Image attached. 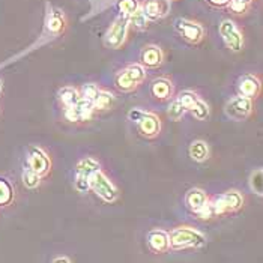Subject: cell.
I'll return each mask as SVG.
<instances>
[{
  "label": "cell",
  "mask_w": 263,
  "mask_h": 263,
  "mask_svg": "<svg viewBox=\"0 0 263 263\" xmlns=\"http://www.w3.org/2000/svg\"><path fill=\"white\" fill-rule=\"evenodd\" d=\"M168 243L172 250H200L206 247L208 239L202 232L190 226H181L168 233Z\"/></svg>",
  "instance_id": "cell-1"
},
{
  "label": "cell",
  "mask_w": 263,
  "mask_h": 263,
  "mask_svg": "<svg viewBox=\"0 0 263 263\" xmlns=\"http://www.w3.org/2000/svg\"><path fill=\"white\" fill-rule=\"evenodd\" d=\"M146 80V69L140 63H131L115 76V87L122 93H131L137 90Z\"/></svg>",
  "instance_id": "cell-2"
},
{
  "label": "cell",
  "mask_w": 263,
  "mask_h": 263,
  "mask_svg": "<svg viewBox=\"0 0 263 263\" xmlns=\"http://www.w3.org/2000/svg\"><path fill=\"white\" fill-rule=\"evenodd\" d=\"M212 203L215 217H220L224 214H233L238 212L239 209L243 208L245 199L238 190H229L220 196H215L212 199H209Z\"/></svg>",
  "instance_id": "cell-3"
},
{
  "label": "cell",
  "mask_w": 263,
  "mask_h": 263,
  "mask_svg": "<svg viewBox=\"0 0 263 263\" xmlns=\"http://www.w3.org/2000/svg\"><path fill=\"white\" fill-rule=\"evenodd\" d=\"M89 186L98 197H101L104 202L115 203L119 199V190L102 173L101 170L95 172L89 178Z\"/></svg>",
  "instance_id": "cell-4"
},
{
  "label": "cell",
  "mask_w": 263,
  "mask_h": 263,
  "mask_svg": "<svg viewBox=\"0 0 263 263\" xmlns=\"http://www.w3.org/2000/svg\"><path fill=\"white\" fill-rule=\"evenodd\" d=\"M254 111V104L251 100L243 97H232L224 104V115L235 122H243L251 118Z\"/></svg>",
  "instance_id": "cell-5"
},
{
  "label": "cell",
  "mask_w": 263,
  "mask_h": 263,
  "mask_svg": "<svg viewBox=\"0 0 263 263\" xmlns=\"http://www.w3.org/2000/svg\"><path fill=\"white\" fill-rule=\"evenodd\" d=\"M128 18L125 17H118L113 21V24H110L105 36H104V45L110 50H119L125 45L126 38H128Z\"/></svg>",
  "instance_id": "cell-6"
},
{
  "label": "cell",
  "mask_w": 263,
  "mask_h": 263,
  "mask_svg": "<svg viewBox=\"0 0 263 263\" xmlns=\"http://www.w3.org/2000/svg\"><path fill=\"white\" fill-rule=\"evenodd\" d=\"M220 36L224 41L226 47L233 51V53H241L245 47V40H243L242 32L239 27L232 20H223L220 27H218Z\"/></svg>",
  "instance_id": "cell-7"
},
{
  "label": "cell",
  "mask_w": 263,
  "mask_h": 263,
  "mask_svg": "<svg viewBox=\"0 0 263 263\" xmlns=\"http://www.w3.org/2000/svg\"><path fill=\"white\" fill-rule=\"evenodd\" d=\"M175 30L178 32V35L186 41L188 44L197 45L204 40V27L199 21L188 20V18H176L175 23Z\"/></svg>",
  "instance_id": "cell-8"
},
{
  "label": "cell",
  "mask_w": 263,
  "mask_h": 263,
  "mask_svg": "<svg viewBox=\"0 0 263 263\" xmlns=\"http://www.w3.org/2000/svg\"><path fill=\"white\" fill-rule=\"evenodd\" d=\"M236 89L239 97L257 100L262 93V79L257 74H243L236 81Z\"/></svg>",
  "instance_id": "cell-9"
},
{
  "label": "cell",
  "mask_w": 263,
  "mask_h": 263,
  "mask_svg": "<svg viewBox=\"0 0 263 263\" xmlns=\"http://www.w3.org/2000/svg\"><path fill=\"white\" fill-rule=\"evenodd\" d=\"M27 164H29V168L32 172H35L36 175H40L41 178L47 176L51 172V165H53L48 154L45 151H42L41 147H36V146L29 147Z\"/></svg>",
  "instance_id": "cell-10"
},
{
  "label": "cell",
  "mask_w": 263,
  "mask_h": 263,
  "mask_svg": "<svg viewBox=\"0 0 263 263\" xmlns=\"http://www.w3.org/2000/svg\"><path fill=\"white\" fill-rule=\"evenodd\" d=\"M136 123H137V133L142 136L143 139L154 140L161 133V119L155 113L143 111L140 119L136 122Z\"/></svg>",
  "instance_id": "cell-11"
},
{
  "label": "cell",
  "mask_w": 263,
  "mask_h": 263,
  "mask_svg": "<svg viewBox=\"0 0 263 263\" xmlns=\"http://www.w3.org/2000/svg\"><path fill=\"white\" fill-rule=\"evenodd\" d=\"M149 92L155 101L167 102L175 98V84L167 77H158L152 80Z\"/></svg>",
  "instance_id": "cell-12"
},
{
  "label": "cell",
  "mask_w": 263,
  "mask_h": 263,
  "mask_svg": "<svg viewBox=\"0 0 263 263\" xmlns=\"http://www.w3.org/2000/svg\"><path fill=\"white\" fill-rule=\"evenodd\" d=\"M95 110L92 102L80 100V102L74 107L69 108H63V118L65 121L71 122V123H81V122H87L92 119Z\"/></svg>",
  "instance_id": "cell-13"
},
{
  "label": "cell",
  "mask_w": 263,
  "mask_h": 263,
  "mask_svg": "<svg viewBox=\"0 0 263 263\" xmlns=\"http://www.w3.org/2000/svg\"><path fill=\"white\" fill-rule=\"evenodd\" d=\"M170 0H144L140 8L149 21L161 20L170 12Z\"/></svg>",
  "instance_id": "cell-14"
},
{
  "label": "cell",
  "mask_w": 263,
  "mask_h": 263,
  "mask_svg": "<svg viewBox=\"0 0 263 263\" xmlns=\"http://www.w3.org/2000/svg\"><path fill=\"white\" fill-rule=\"evenodd\" d=\"M164 63V51L155 44H147L140 51V65L144 69H157Z\"/></svg>",
  "instance_id": "cell-15"
},
{
  "label": "cell",
  "mask_w": 263,
  "mask_h": 263,
  "mask_svg": "<svg viewBox=\"0 0 263 263\" xmlns=\"http://www.w3.org/2000/svg\"><path fill=\"white\" fill-rule=\"evenodd\" d=\"M146 242H147L149 250L155 254H164L170 250L168 233L165 230H161V229L151 230L146 236Z\"/></svg>",
  "instance_id": "cell-16"
},
{
  "label": "cell",
  "mask_w": 263,
  "mask_h": 263,
  "mask_svg": "<svg viewBox=\"0 0 263 263\" xmlns=\"http://www.w3.org/2000/svg\"><path fill=\"white\" fill-rule=\"evenodd\" d=\"M45 29L48 33H51L54 36H62L68 29V20H66L65 14L59 9H51L47 15Z\"/></svg>",
  "instance_id": "cell-17"
},
{
  "label": "cell",
  "mask_w": 263,
  "mask_h": 263,
  "mask_svg": "<svg viewBox=\"0 0 263 263\" xmlns=\"http://www.w3.org/2000/svg\"><path fill=\"white\" fill-rule=\"evenodd\" d=\"M208 200H209V197H208L206 191H203L202 188H191L185 196L186 208L194 214H197Z\"/></svg>",
  "instance_id": "cell-18"
},
{
  "label": "cell",
  "mask_w": 263,
  "mask_h": 263,
  "mask_svg": "<svg viewBox=\"0 0 263 263\" xmlns=\"http://www.w3.org/2000/svg\"><path fill=\"white\" fill-rule=\"evenodd\" d=\"M98 170H101V164L97 161L95 158H92V157H86V158H83V160L77 162V165H76V176L89 179Z\"/></svg>",
  "instance_id": "cell-19"
},
{
  "label": "cell",
  "mask_w": 263,
  "mask_h": 263,
  "mask_svg": "<svg viewBox=\"0 0 263 263\" xmlns=\"http://www.w3.org/2000/svg\"><path fill=\"white\" fill-rule=\"evenodd\" d=\"M58 97H59V102H61V105L63 108L74 107V105H77L81 100L80 90L76 89V87H72V86H65V87H62L61 90H59V93H58Z\"/></svg>",
  "instance_id": "cell-20"
},
{
  "label": "cell",
  "mask_w": 263,
  "mask_h": 263,
  "mask_svg": "<svg viewBox=\"0 0 263 263\" xmlns=\"http://www.w3.org/2000/svg\"><path fill=\"white\" fill-rule=\"evenodd\" d=\"M188 152H190L191 160L196 162H204L211 158L209 146H208V143L203 142V140H194L190 144Z\"/></svg>",
  "instance_id": "cell-21"
},
{
  "label": "cell",
  "mask_w": 263,
  "mask_h": 263,
  "mask_svg": "<svg viewBox=\"0 0 263 263\" xmlns=\"http://www.w3.org/2000/svg\"><path fill=\"white\" fill-rule=\"evenodd\" d=\"M92 105H93L95 111H107V110H111L116 105V98L108 90L100 89V92H98L95 101L92 102Z\"/></svg>",
  "instance_id": "cell-22"
},
{
  "label": "cell",
  "mask_w": 263,
  "mask_h": 263,
  "mask_svg": "<svg viewBox=\"0 0 263 263\" xmlns=\"http://www.w3.org/2000/svg\"><path fill=\"white\" fill-rule=\"evenodd\" d=\"M188 113L196 119V121H208L211 116V108L206 102L203 101L202 98H199L197 101L194 102V105L188 110Z\"/></svg>",
  "instance_id": "cell-23"
},
{
  "label": "cell",
  "mask_w": 263,
  "mask_h": 263,
  "mask_svg": "<svg viewBox=\"0 0 263 263\" xmlns=\"http://www.w3.org/2000/svg\"><path fill=\"white\" fill-rule=\"evenodd\" d=\"M253 2L254 0H229L226 8L229 9L230 14H233L236 17H242V15H245L250 11Z\"/></svg>",
  "instance_id": "cell-24"
},
{
  "label": "cell",
  "mask_w": 263,
  "mask_h": 263,
  "mask_svg": "<svg viewBox=\"0 0 263 263\" xmlns=\"http://www.w3.org/2000/svg\"><path fill=\"white\" fill-rule=\"evenodd\" d=\"M128 24L129 27H133L137 32H143L149 27V20L146 18V15L143 14L142 8H139L129 18H128Z\"/></svg>",
  "instance_id": "cell-25"
},
{
  "label": "cell",
  "mask_w": 263,
  "mask_h": 263,
  "mask_svg": "<svg viewBox=\"0 0 263 263\" xmlns=\"http://www.w3.org/2000/svg\"><path fill=\"white\" fill-rule=\"evenodd\" d=\"M116 6H118V11L121 12V17L129 18L140 8V2L139 0H118Z\"/></svg>",
  "instance_id": "cell-26"
},
{
  "label": "cell",
  "mask_w": 263,
  "mask_h": 263,
  "mask_svg": "<svg viewBox=\"0 0 263 263\" xmlns=\"http://www.w3.org/2000/svg\"><path fill=\"white\" fill-rule=\"evenodd\" d=\"M186 113H188L186 108L176 98H173V101L170 102V105L167 108V118L173 122H179Z\"/></svg>",
  "instance_id": "cell-27"
},
{
  "label": "cell",
  "mask_w": 263,
  "mask_h": 263,
  "mask_svg": "<svg viewBox=\"0 0 263 263\" xmlns=\"http://www.w3.org/2000/svg\"><path fill=\"white\" fill-rule=\"evenodd\" d=\"M14 200V190L6 179H0V206H8Z\"/></svg>",
  "instance_id": "cell-28"
},
{
  "label": "cell",
  "mask_w": 263,
  "mask_h": 263,
  "mask_svg": "<svg viewBox=\"0 0 263 263\" xmlns=\"http://www.w3.org/2000/svg\"><path fill=\"white\" fill-rule=\"evenodd\" d=\"M100 89H101V87H100L98 84H95V83H87V84H84L80 89L81 100H84V101L87 102H93L95 101V98H97V95H98V92H100Z\"/></svg>",
  "instance_id": "cell-29"
},
{
  "label": "cell",
  "mask_w": 263,
  "mask_h": 263,
  "mask_svg": "<svg viewBox=\"0 0 263 263\" xmlns=\"http://www.w3.org/2000/svg\"><path fill=\"white\" fill-rule=\"evenodd\" d=\"M178 101L182 104L183 107L186 108V111L194 105V102L197 101L200 97L194 92V90H182V92H179V95L178 97H175Z\"/></svg>",
  "instance_id": "cell-30"
},
{
  "label": "cell",
  "mask_w": 263,
  "mask_h": 263,
  "mask_svg": "<svg viewBox=\"0 0 263 263\" xmlns=\"http://www.w3.org/2000/svg\"><path fill=\"white\" fill-rule=\"evenodd\" d=\"M23 183H24L26 188L33 190V188L40 186L41 176L40 175H36L35 172H32L30 168H26V170L23 172Z\"/></svg>",
  "instance_id": "cell-31"
},
{
  "label": "cell",
  "mask_w": 263,
  "mask_h": 263,
  "mask_svg": "<svg viewBox=\"0 0 263 263\" xmlns=\"http://www.w3.org/2000/svg\"><path fill=\"white\" fill-rule=\"evenodd\" d=\"M262 179H263V172L260 170V168H257L256 172H253V173H251V176H250V186H251V190H253L257 196H262V193H263Z\"/></svg>",
  "instance_id": "cell-32"
},
{
  "label": "cell",
  "mask_w": 263,
  "mask_h": 263,
  "mask_svg": "<svg viewBox=\"0 0 263 263\" xmlns=\"http://www.w3.org/2000/svg\"><path fill=\"white\" fill-rule=\"evenodd\" d=\"M196 215H197V218H200V220H211V218H214V217H215V212H214V208H212L211 200H208L206 204L203 206L202 209H200Z\"/></svg>",
  "instance_id": "cell-33"
},
{
  "label": "cell",
  "mask_w": 263,
  "mask_h": 263,
  "mask_svg": "<svg viewBox=\"0 0 263 263\" xmlns=\"http://www.w3.org/2000/svg\"><path fill=\"white\" fill-rule=\"evenodd\" d=\"M74 188H76L79 193H86V191H89V190H90V186H89V179L80 178V176H76Z\"/></svg>",
  "instance_id": "cell-34"
},
{
  "label": "cell",
  "mask_w": 263,
  "mask_h": 263,
  "mask_svg": "<svg viewBox=\"0 0 263 263\" xmlns=\"http://www.w3.org/2000/svg\"><path fill=\"white\" fill-rule=\"evenodd\" d=\"M143 115L142 110H139V108H134V110H131L129 113H128V118H129V121L133 122H137L140 119V116Z\"/></svg>",
  "instance_id": "cell-35"
},
{
  "label": "cell",
  "mask_w": 263,
  "mask_h": 263,
  "mask_svg": "<svg viewBox=\"0 0 263 263\" xmlns=\"http://www.w3.org/2000/svg\"><path fill=\"white\" fill-rule=\"evenodd\" d=\"M211 6H214V8H218V9H221V8H226L227 6V3H229V0H206Z\"/></svg>",
  "instance_id": "cell-36"
},
{
  "label": "cell",
  "mask_w": 263,
  "mask_h": 263,
  "mask_svg": "<svg viewBox=\"0 0 263 263\" xmlns=\"http://www.w3.org/2000/svg\"><path fill=\"white\" fill-rule=\"evenodd\" d=\"M53 263H71V260L68 259V257H65V256H62V257H56Z\"/></svg>",
  "instance_id": "cell-37"
},
{
  "label": "cell",
  "mask_w": 263,
  "mask_h": 263,
  "mask_svg": "<svg viewBox=\"0 0 263 263\" xmlns=\"http://www.w3.org/2000/svg\"><path fill=\"white\" fill-rule=\"evenodd\" d=\"M2 90H3V84H2V81H0V93H2Z\"/></svg>",
  "instance_id": "cell-38"
},
{
  "label": "cell",
  "mask_w": 263,
  "mask_h": 263,
  "mask_svg": "<svg viewBox=\"0 0 263 263\" xmlns=\"http://www.w3.org/2000/svg\"><path fill=\"white\" fill-rule=\"evenodd\" d=\"M170 2H172V0H170Z\"/></svg>",
  "instance_id": "cell-39"
}]
</instances>
